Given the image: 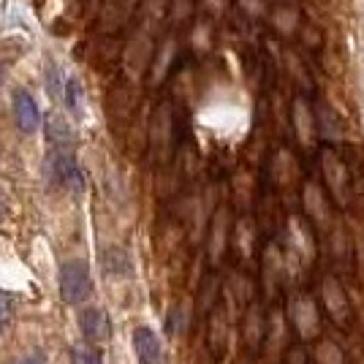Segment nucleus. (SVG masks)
<instances>
[{"label":"nucleus","mask_w":364,"mask_h":364,"mask_svg":"<svg viewBox=\"0 0 364 364\" xmlns=\"http://www.w3.org/2000/svg\"><path fill=\"white\" fill-rule=\"evenodd\" d=\"M60 294L68 304H82L92 296V277L87 261L74 258L60 267Z\"/></svg>","instance_id":"f257e3e1"},{"label":"nucleus","mask_w":364,"mask_h":364,"mask_svg":"<svg viewBox=\"0 0 364 364\" xmlns=\"http://www.w3.org/2000/svg\"><path fill=\"white\" fill-rule=\"evenodd\" d=\"M321 302L326 307V313L334 318V323H340V326H350L353 323V307H350L343 286L334 277H323V283H321Z\"/></svg>","instance_id":"f03ea898"},{"label":"nucleus","mask_w":364,"mask_h":364,"mask_svg":"<svg viewBox=\"0 0 364 364\" xmlns=\"http://www.w3.org/2000/svg\"><path fill=\"white\" fill-rule=\"evenodd\" d=\"M131 346H134L136 364H166L164 343H161V337L152 332L150 326H136L131 332Z\"/></svg>","instance_id":"7ed1b4c3"},{"label":"nucleus","mask_w":364,"mask_h":364,"mask_svg":"<svg viewBox=\"0 0 364 364\" xmlns=\"http://www.w3.org/2000/svg\"><path fill=\"white\" fill-rule=\"evenodd\" d=\"M207 348L215 362H220L228 350V313L223 304H218L207 316Z\"/></svg>","instance_id":"20e7f679"},{"label":"nucleus","mask_w":364,"mask_h":364,"mask_svg":"<svg viewBox=\"0 0 364 364\" xmlns=\"http://www.w3.org/2000/svg\"><path fill=\"white\" fill-rule=\"evenodd\" d=\"M49 180L60 188H68V191H82L85 177L68 152H52L49 155Z\"/></svg>","instance_id":"39448f33"},{"label":"nucleus","mask_w":364,"mask_h":364,"mask_svg":"<svg viewBox=\"0 0 364 364\" xmlns=\"http://www.w3.org/2000/svg\"><path fill=\"white\" fill-rule=\"evenodd\" d=\"M79 329L82 334L92 340V343H107L112 337V323H109V316L98 307H87L82 316H79Z\"/></svg>","instance_id":"423d86ee"},{"label":"nucleus","mask_w":364,"mask_h":364,"mask_svg":"<svg viewBox=\"0 0 364 364\" xmlns=\"http://www.w3.org/2000/svg\"><path fill=\"white\" fill-rule=\"evenodd\" d=\"M14 114L19 128L25 134H36L38 131V125H41V109H38V104H36V98H33L31 92L19 90L14 95Z\"/></svg>","instance_id":"0eeeda50"},{"label":"nucleus","mask_w":364,"mask_h":364,"mask_svg":"<svg viewBox=\"0 0 364 364\" xmlns=\"http://www.w3.org/2000/svg\"><path fill=\"white\" fill-rule=\"evenodd\" d=\"M291 316H294V326H296L299 337L307 340V337L318 334V307L313 302H296V310Z\"/></svg>","instance_id":"6e6552de"},{"label":"nucleus","mask_w":364,"mask_h":364,"mask_svg":"<svg viewBox=\"0 0 364 364\" xmlns=\"http://www.w3.org/2000/svg\"><path fill=\"white\" fill-rule=\"evenodd\" d=\"M245 346H250L253 350L261 348V340H264V313L258 307H250L245 313Z\"/></svg>","instance_id":"1a4fd4ad"},{"label":"nucleus","mask_w":364,"mask_h":364,"mask_svg":"<svg viewBox=\"0 0 364 364\" xmlns=\"http://www.w3.org/2000/svg\"><path fill=\"white\" fill-rule=\"evenodd\" d=\"M63 95H65V104L71 112L82 114V90H79V82L76 79H65V87H63Z\"/></svg>","instance_id":"9d476101"},{"label":"nucleus","mask_w":364,"mask_h":364,"mask_svg":"<svg viewBox=\"0 0 364 364\" xmlns=\"http://www.w3.org/2000/svg\"><path fill=\"white\" fill-rule=\"evenodd\" d=\"M71 364H104V356L95 348L76 346V348H71Z\"/></svg>","instance_id":"9b49d317"},{"label":"nucleus","mask_w":364,"mask_h":364,"mask_svg":"<svg viewBox=\"0 0 364 364\" xmlns=\"http://www.w3.org/2000/svg\"><path fill=\"white\" fill-rule=\"evenodd\" d=\"M280 364H310V359H307V353H304L302 346H291V348L283 353Z\"/></svg>","instance_id":"f8f14e48"},{"label":"nucleus","mask_w":364,"mask_h":364,"mask_svg":"<svg viewBox=\"0 0 364 364\" xmlns=\"http://www.w3.org/2000/svg\"><path fill=\"white\" fill-rule=\"evenodd\" d=\"M6 323H9V294L0 291V332H3Z\"/></svg>","instance_id":"ddd939ff"},{"label":"nucleus","mask_w":364,"mask_h":364,"mask_svg":"<svg viewBox=\"0 0 364 364\" xmlns=\"http://www.w3.org/2000/svg\"><path fill=\"white\" fill-rule=\"evenodd\" d=\"M19 364H46V356L41 350H33V353H28Z\"/></svg>","instance_id":"4468645a"},{"label":"nucleus","mask_w":364,"mask_h":364,"mask_svg":"<svg viewBox=\"0 0 364 364\" xmlns=\"http://www.w3.org/2000/svg\"><path fill=\"white\" fill-rule=\"evenodd\" d=\"M0 215H3V198H0Z\"/></svg>","instance_id":"2eb2a0df"}]
</instances>
